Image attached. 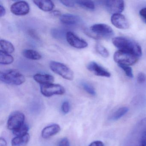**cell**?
Returning <instances> with one entry per match:
<instances>
[{"instance_id":"obj_1","label":"cell","mask_w":146,"mask_h":146,"mask_svg":"<svg viewBox=\"0 0 146 146\" xmlns=\"http://www.w3.org/2000/svg\"><path fill=\"white\" fill-rule=\"evenodd\" d=\"M112 43L119 50L131 54L138 58L142 56V52L140 45L131 39L118 36L112 39Z\"/></svg>"},{"instance_id":"obj_2","label":"cell","mask_w":146,"mask_h":146,"mask_svg":"<svg viewBox=\"0 0 146 146\" xmlns=\"http://www.w3.org/2000/svg\"><path fill=\"white\" fill-rule=\"evenodd\" d=\"M0 80L6 84L19 85L25 82V78L19 71L11 69L1 71L0 73Z\"/></svg>"},{"instance_id":"obj_3","label":"cell","mask_w":146,"mask_h":146,"mask_svg":"<svg viewBox=\"0 0 146 146\" xmlns=\"http://www.w3.org/2000/svg\"><path fill=\"white\" fill-rule=\"evenodd\" d=\"M49 67L53 72L66 80L72 81L74 78L73 71L67 66L63 63L52 61L49 64Z\"/></svg>"},{"instance_id":"obj_4","label":"cell","mask_w":146,"mask_h":146,"mask_svg":"<svg viewBox=\"0 0 146 146\" xmlns=\"http://www.w3.org/2000/svg\"><path fill=\"white\" fill-rule=\"evenodd\" d=\"M93 38L99 39L101 37L110 38L114 35L113 30L110 26L105 24H96L90 27Z\"/></svg>"},{"instance_id":"obj_5","label":"cell","mask_w":146,"mask_h":146,"mask_svg":"<svg viewBox=\"0 0 146 146\" xmlns=\"http://www.w3.org/2000/svg\"><path fill=\"white\" fill-rule=\"evenodd\" d=\"M113 60L118 64L131 66L137 62L138 58L129 53L118 50L114 54Z\"/></svg>"},{"instance_id":"obj_6","label":"cell","mask_w":146,"mask_h":146,"mask_svg":"<svg viewBox=\"0 0 146 146\" xmlns=\"http://www.w3.org/2000/svg\"><path fill=\"white\" fill-rule=\"evenodd\" d=\"M65 89L62 85L51 83L42 84L40 92L44 96L50 97L54 95H61L65 93Z\"/></svg>"},{"instance_id":"obj_7","label":"cell","mask_w":146,"mask_h":146,"mask_svg":"<svg viewBox=\"0 0 146 146\" xmlns=\"http://www.w3.org/2000/svg\"><path fill=\"white\" fill-rule=\"evenodd\" d=\"M25 116L21 112L17 111L12 113L7 120V126L9 129L13 131L25 123Z\"/></svg>"},{"instance_id":"obj_8","label":"cell","mask_w":146,"mask_h":146,"mask_svg":"<svg viewBox=\"0 0 146 146\" xmlns=\"http://www.w3.org/2000/svg\"><path fill=\"white\" fill-rule=\"evenodd\" d=\"M103 4L108 11L112 15L119 14L124 9V1L122 0L106 1Z\"/></svg>"},{"instance_id":"obj_9","label":"cell","mask_w":146,"mask_h":146,"mask_svg":"<svg viewBox=\"0 0 146 146\" xmlns=\"http://www.w3.org/2000/svg\"><path fill=\"white\" fill-rule=\"evenodd\" d=\"M66 40L71 46L78 49L85 48L88 46V43L86 41L79 38L71 31H68L66 33Z\"/></svg>"},{"instance_id":"obj_10","label":"cell","mask_w":146,"mask_h":146,"mask_svg":"<svg viewBox=\"0 0 146 146\" xmlns=\"http://www.w3.org/2000/svg\"><path fill=\"white\" fill-rule=\"evenodd\" d=\"M30 6L28 3L25 1H18L12 5L11 11L16 16H25L29 13Z\"/></svg>"},{"instance_id":"obj_11","label":"cell","mask_w":146,"mask_h":146,"mask_svg":"<svg viewBox=\"0 0 146 146\" xmlns=\"http://www.w3.org/2000/svg\"><path fill=\"white\" fill-rule=\"evenodd\" d=\"M87 67L88 70L96 76L107 78L111 77V73L108 71L94 61L89 63Z\"/></svg>"},{"instance_id":"obj_12","label":"cell","mask_w":146,"mask_h":146,"mask_svg":"<svg viewBox=\"0 0 146 146\" xmlns=\"http://www.w3.org/2000/svg\"><path fill=\"white\" fill-rule=\"evenodd\" d=\"M111 22L113 25L117 29L125 30L129 28L128 20L120 13L112 15L111 17Z\"/></svg>"},{"instance_id":"obj_13","label":"cell","mask_w":146,"mask_h":146,"mask_svg":"<svg viewBox=\"0 0 146 146\" xmlns=\"http://www.w3.org/2000/svg\"><path fill=\"white\" fill-rule=\"evenodd\" d=\"M61 130L60 126L57 124H53L45 127L42 131L41 135L44 139H48L57 135Z\"/></svg>"},{"instance_id":"obj_14","label":"cell","mask_w":146,"mask_h":146,"mask_svg":"<svg viewBox=\"0 0 146 146\" xmlns=\"http://www.w3.org/2000/svg\"><path fill=\"white\" fill-rule=\"evenodd\" d=\"M60 22L66 25H73L78 23L80 21V17L74 14H63L60 17Z\"/></svg>"},{"instance_id":"obj_15","label":"cell","mask_w":146,"mask_h":146,"mask_svg":"<svg viewBox=\"0 0 146 146\" xmlns=\"http://www.w3.org/2000/svg\"><path fill=\"white\" fill-rule=\"evenodd\" d=\"M34 80L38 83L41 84L53 83L54 78L52 76L48 74L37 73L33 76Z\"/></svg>"},{"instance_id":"obj_16","label":"cell","mask_w":146,"mask_h":146,"mask_svg":"<svg viewBox=\"0 0 146 146\" xmlns=\"http://www.w3.org/2000/svg\"><path fill=\"white\" fill-rule=\"evenodd\" d=\"M33 2L43 11H52L54 7V4L51 1H34Z\"/></svg>"},{"instance_id":"obj_17","label":"cell","mask_w":146,"mask_h":146,"mask_svg":"<svg viewBox=\"0 0 146 146\" xmlns=\"http://www.w3.org/2000/svg\"><path fill=\"white\" fill-rule=\"evenodd\" d=\"M30 138L29 133L22 136H16L12 140V146H26L29 141Z\"/></svg>"},{"instance_id":"obj_18","label":"cell","mask_w":146,"mask_h":146,"mask_svg":"<svg viewBox=\"0 0 146 146\" xmlns=\"http://www.w3.org/2000/svg\"><path fill=\"white\" fill-rule=\"evenodd\" d=\"M23 55L26 58L32 60H39L42 58V55L39 52L33 49H25L23 52Z\"/></svg>"},{"instance_id":"obj_19","label":"cell","mask_w":146,"mask_h":146,"mask_svg":"<svg viewBox=\"0 0 146 146\" xmlns=\"http://www.w3.org/2000/svg\"><path fill=\"white\" fill-rule=\"evenodd\" d=\"M0 51L9 54L13 53L15 51V47L11 42L2 39L0 41Z\"/></svg>"},{"instance_id":"obj_20","label":"cell","mask_w":146,"mask_h":146,"mask_svg":"<svg viewBox=\"0 0 146 146\" xmlns=\"http://www.w3.org/2000/svg\"><path fill=\"white\" fill-rule=\"evenodd\" d=\"M14 61V58L10 54L0 51V64L2 65H8Z\"/></svg>"},{"instance_id":"obj_21","label":"cell","mask_w":146,"mask_h":146,"mask_svg":"<svg viewBox=\"0 0 146 146\" xmlns=\"http://www.w3.org/2000/svg\"><path fill=\"white\" fill-rule=\"evenodd\" d=\"M129 108L126 107H123L116 110L112 115L111 119L113 120H117L124 116L129 111Z\"/></svg>"},{"instance_id":"obj_22","label":"cell","mask_w":146,"mask_h":146,"mask_svg":"<svg viewBox=\"0 0 146 146\" xmlns=\"http://www.w3.org/2000/svg\"><path fill=\"white\" fill-rule=\"evenodd\" d=\"M75 1L76 4L84 9L94 11L95 8L94 3L91 1Z\"/></svg>"},{"instance_id":"obj_23","label":"cell","mask_w":146,"mask_h":146,"mask_svg":"<svg viewBox=\"0 0 146 146\" xmlns=\"http://www.w3.org/2000/svg\"><path fill=\"white\" fill-rule=\"evenodd\" d=\"M29 130V125L25 123L17 129L13 131V133L16 136H22L28 134Z\"/></svg>"},{"instance_id":"obj_24","label":"cell","mask_w":146,"mask_h":146,"mask_svg":"<svg viewBox=\"0 0 146 146\" xmlns=\"http://www.w3.org/2000/svg\"><path fill=\"white\" fill-rule=\"evenodd\" d=\"M81 85L84 90L86 91L88 94L93 96L96 95V92L94 88L92 85H90V84L85 82H82L81 83Z\"/></svg>"},{"instance_id":"obj_25","label":"cell","mask_w":146,"mask_h":146,"mask_svg":"<svg viewBox=\"0 0 146 146\" xmlns=\"http://www.w3.org/2000/svg\"><path fill=\"white\" fill-rule=\"evenodd\" d=\"M96 49L97 52L104 58H107L109 56V52L107 49L101 44H96Z\"/></svg>"},{"instance_id":"obj_26","label":"cell","mask_w":146,"mask_h":146,"mask_svg":"<svg viewBox=\"0 0 146 146\" xmlns=\"http://www.w3.org/2000/svg\"><path fill=\"white\" fill-rule=\"evenodd\" d=\"M139 128L141 133V139L146 137V117L140 121Z\"/></svg>"},{"instance_id":"obj_27","label":"cell","mask_w":146,"mask_h":146,"mask_svg":"<svg viewBox=\"0 0 146 146\" xmlns=\"http://www.w3.org/2000/svg\"><path fill=\"white\" fill-rule=\"evenodd\" d=\"M118 65L123 70L127 76L130 78H133V72L132 69L129 66L123 64H118Z\"/></svg>"},{"instance_id":"obj_28","label":"cell","mask_w":146,"mask_h":146,"mask_svg":"<svg viewBox=\"0 0 146 146\" xmlns=\"http://www.w3.org/2000/svg\"><path fill=\"white\" fill-rule=\"evenodd\" d=\"M137 81L139 84L144 83L146 81V75L143 72L138 73L137 77Z\"/></svg>"},{"instance_id":"obj_29","label":"cell","mask_w":146,"mask_h":146,"mask_svg":"<svg viewBox=\"0 0 146 146\" xmlns=\"http://www.w3.org/2000/svg\"><path fill=\"white\" fill-rule=\"evenodd\" d=\"M70 110V103L68 102L65 101L62 103L61 106V111L64 114L69 113Z\"/></svg>"},{"instance_id":"obj_30","label":"cell","mask_w":146,"mask_h":146,"mask_svg":"<svg viewBox=\"0 0 146 146\" xmlns=\"http://www.w3.org/2000/svg\"><path fill=\"white\" fill-rule=\"evenodd\" d=\"M60 2L63 5L67 7H73L75 6L76 4L75 1H60Z\"/></svg>"},{"instance_id":"obj_31","label":"cell","mask_w":146,"mask_h":146,"mask_svg":"<svg viewBox=\"0 0 146 146\" xmlns=\"http://www.w3.org/2000/svg\"><path fill=\"white\" fill-rule=\"evenodd\" d=\"M58 146H70V142L68 138L66 137L62 138L58 143Z\"/></svg>"},{"instance_id":"obj_32","label":"cell","mask_w":146,"mask_h":146,"mask_svg":"<svg viewBox=\"0 0 146 146\" xmlns=\"http://www.w3.org/2000/svg\"><path fill=\"white\" fill-rule=\"evenodd\" d=\"M139 15L143 21L146 24V7L142 8L140 10Z\"/></svg>"},{"instance_id":"obj_33","label":"cell","mask_w":146,"mask_h":146,"mask_svg":"<svg viewBox=\"0 0 146 146\" xmlns=\"http://www.w3.org/2000/svg\"><path fill=\"white\" fill-rule=\"evenodd\" d=\"M88 146H104V144L101 141H96L91 143Z\"/></svg>"},{"instance_id":"obj_34","label":"cell","mask_w":146,"mask_h":146,"mask_svg":"<svg viewBox=\"0 0 146 146\" xmlns=\"http://www.w3.org/2000/svg\"><path fill=\"white\" fill-rule=\"evenodd\" d=\"M6 13L5 8L4 6L2 5V4H0V17H4Z\"/></svg>"},{"instance_id":"obj_35","label":"cell","mask_w":146,"mask_h":146,"mask_svg":"<svg viewBox=\"0 0 146 146\" xmlns=\"http://www.w3.org/2000/svg\"><path fill=\"white\" fill-rule=\"evenodd\" d=\"M52 15L54 17H60L61 16V13L60 11L55 10L52 12Z\"/></svg>"},{"instance_id":"obj_36","label":"cell","mask_w":146,"mask_h":146,"mask_svg":"<svg viewBox=\"0 0 146 146\" xmlns=\"http://www.w3.org/2000/svg\"><path fill=\"white\" fill-rule=\"evenodd\" d=\"M0 146H7V142L5 138L1 137L0 139Z\"/></svg>"},{"instance_id":"obj_37","label":"cell","mask_w":146,"mask_h":146,"mask_svg":"<svg viewBox=\"0 0 146 146\" xmlns=\"http://www.w3.org/2000/svg\"><path fill=\"white\" fill-rule=\"evenodd\" d=\"M141 146H146V137L141 139Z\"/></svg>"}]
</instances>
